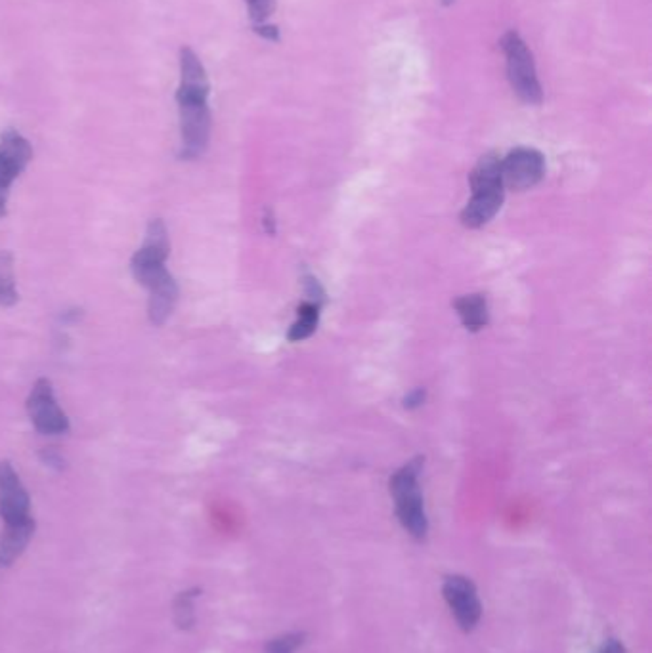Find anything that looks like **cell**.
<instances>
[{"mask_svg":"<svg viewBox=\"0 0 652 653\" xmlns=\"http://www.w3.org/2000/svg\"><path fill=\"white\" fill-rule=\"evenodd\" d=\"M33 533H35L33 518L4 526L3 537H0V563H3V566L14 563L23 554V550L28 548Z\"/></svg>","mask_w":652,"mask_h":653,"instance_id":"obj_12","label":"cell"},{"mask_svg":"<svg viewBox=\"0 0 652 653\" xmlns=\"http://www.w3.org/2000/svg\"><path fill=\"white\" fill-rule=\"evenodd\" d=\"M440 3H442L444 6H450V4H454V3H455V0H440Z\"/></svg>","mask_w":652,"mask_h":653,"instance_id":"obj_23","label":"cell"},{"mask_svg":"<svg viewBox=\"0 0 652 653\" xmlns=\"http://www.w3.org/2000/svg\"><path fill=\"white\" fill-rule=\"evenodd\" d=\"M33 157L31 144L18 131L0 134V218L6 214L10 187Z\"/></svg>","mask_w":652,"mask_h":653,"instance_id":"obj_6","label":"cell"},{"mask_svg":"<svg viewBox=\"0 0 652 653\" xmlns=\"http://www.w3.org/2000/svg\"><path fill=\"white\" fill-rule=\"evenodd\" d=\"M597 653H628V651H625V646L618 638H608L605 640L603 646L597 649Z\"/></svg>","mask_w":652,"mask_h":653,"instance_id":"obj_22","label":"cell"},{"mask_svg":"<svg viewBox=\"0 0 652 653\" xmlns=\"http://www.w3.org/2000/svg\"><path fill=\"white\" fill-rule=\"evenodd\" d=\"M169 251L171 243L167 227H165L161 220H151L148 226L144 245L136 251L131 262L133 275L140 285L148 289L169 274L167 267H165V262L169 259Z\"/></svg>","mask_w":652,"mask_h":653,"instance_id":"obj_4","label":"cell"},{"mask_svg":"<svg viewBox=\"0 0 652 653\" xmlns=\"http://www.w3.org/2000/svg\"><path fill=\"white\" fill-rule=\"evenodd\" d=\"M423 468V457H417L404 465L390 478V495L396 503V516L402 528L414 539L425 541L429 533V520L423 505V495L419 490V472Z\"/></svg>","mask_w":652,"mask_h":653,"instance_id":"obj_2","label":"cell"},{"mask_svg":"<svg viewBox=\"0 0 652 653\" xmlns=\"http://www.w3.org/2000/svg\"><path fill=\"white\" fill-rule=\"evenodd\" d=\"M253 31L261 35L266 41H279V31L276 25H268V23H261V25H253Z\"/></svg>","mask_w":652,"mask_h":653,"instance_id":"obj_20","label":"cell"},{"mask_svg":"<svg viewBox=\"0 0 652 653\" xmlns=\"http://www.w3.org/2000/svg\"><path fill=\"white\" fill-rule=\"evenodd\" d=\"M31 498L10 463H0V516L4 526L31 520Z\"/></svg>","mask_w":652,"mask_h":653,"instance_id":"obj_9","label":"cell"},{"mask_svg":"<svg viewBox=\"0 0 652 653\" xmlns=\"http://www.w3.org/2000/svg\"><path fill=\"white\" fill-rule=\"evenodd\" d=\"M28 413L33 426L46 435H60L69 430V418L61 411L52 382L48 378H38L28 398Z\"/></svg>","mask_w":652,"mask_h":653,"instance_id":"obj_7","label":"cell"},{"mask_svg":"<svg viewBox=\"0 0 652 653\" xmlns=\"http://www.w3.org/2000/svg\"><path fill=\"white\" fill-rule=\"evenodd\" d=\"M246 4L253 25L266 23V20L270 18L276 10V0H246Z\"/></svg>","mask_w":652,"mask_h":653,"instance_id":"obj_18","label":"cell"},{"mask_svg":"<svg viewBox=\"0 0 652 653\" xmlns=\"http://www.w3.org/2000/svg\"><path fill=\"white\" fill-rule=\"evenodd\" d=\"M306 642L304 633H287L268 640L264 651L266 653H295Z\"/></svg>","mask_w":652,"mask_h":653,"instance_id":"obj_17","label":"cell"},{"mask_svg":"<svg viewBox=\"0 0 652 653\" xmlns=\"http://www.w3.org/2000/svg\"><path fill=\"white\" fill-rule=\"evenodd\" d=\"M194 598V593H182V596L176 601V619L181 626H189L194 623V606H191Z\"/></svg>","mask_w":652,"mask_h":653,"instance_id":"obj_19","label":"cell"},{"mask_svg":"<svg viewBox=\"0 0 652 653\" xmlns=\"http://www.w3.org/2000/svg\"><path fill=\"white\" fill-rule=\"evenodd\" d=\"M442 596L455 623L463 633H472L482 619L479 588L465 575H447L442 583Z\"/></svg>","mask_w":652,"mask_h":653,"instance_id":"obj_5","label":"cell"},{"mask_svg":"<svg viewBox=\"0 0 652 653\" xmlns=\"http://www.w3.org/2000/svg\"><path fill=\"white\" fill-rule=\"evenodd\" d=\"M299 319L293 323L289 330V340L299 342L309 338L318 327V317H319V304L318 302H306L299 308Z\"/></svg>","mask_w":652,"mask_h":653,"instance_id":"obj_16","label":"cell"},{"mask_svg":"<svg viewBox=\"0 0 652 653\" xmlns=\"http://www.w3.org/2000/svg\"><path fill=\"white\" fill-rule=\"evenodd\" d=\"M502 50L507 58V76L515 94L524 101V104L530 106L542 104L543 100L542 84L538 81L535 63L527 43L522 41L519 33L509 31L502 38Z\"/></svg>","mask_w":652,"mask_h":653,"instance_id":"obj_3","label":"cell"},{"mask_svg":"<svg viewBox=\"0 0 652 653\" xmlns=\"http://www.w3.org/2000/svg\"><path fill=\"white\" fill-rule=\"evenodd\" d=\"M545 172V161L538 149L517 147L502 159L503 187L517 191L530 189L538 184Z\"/></svg>","mask_w":652,"mask_h":653,"instance_id":"obj_8","label":"cell"},{"mask_svg":"<svg viewBox=\"0 0 652 653\" xmlns=\"http://www.w3.org/2000/svg\"><path fill=\"white\" fill-rule=\"evenodd\" d=\"M454 308L457 310L459 317H462L463 325L472 332L488 325V304H486L482 294H467V297L457 299L454 302Z\"/></svg>","mask_w":652,"mask_h":653,"instance_id":"obj_13","label":"cell"},{"mask_svg":"<svg viewBox=\"0 0 652 653\" xmlns=\"http://www.w3.org/2000/svg\"><path fill=\"white\" fill-rule=\"evenodd\" d=\"M149 302L148 314L153 325H163L173 314L178 300V285L171 274L161 277L156 283L148 287Z\"/></svg>","mask_w":652,"mask_h":653,"instance_id":"obj_11","label":"cell"},{"mask_svg":"<svg viewBox=\"0 0 652 653\" xmlns=\"http://www.w3.org/2000/svg\"><path fill=\"white\" fill-rule=\"evenodd\" d=\"M503 195H505L503 186L472 191V199L462 211V224L469 229H477L488 224L497 214V211L502 209Z\"/></svg>","mask_w":652,"mask_h":653,"instance_id":"obj_10","label":"cell"},{"mask_svg":"<svg viewBox=\"0 0 652 653\" xmlns=\"http://www.w3.org/2000/svg\"><path fill=\"white\" fill-rule=\"evenodd\" d=\"M471 189H488V187H497L503 186L502 182V159L490 153V155H484L479 164L472 169L471 172Z\"/></svg>","mask_w":652,"mask_h":653,"instance_id":"obj_14","label":"cell"},{"mask_svg":"<svg viewBox=\"0 0 652 653\" xmlns=\"http://www.w3.org/2000/svg\"><path fill=\"white\" fill-rule=\"evenodd\" d=\"M18 302L14 259L8 251H0V306H14Z\"/></svg>","mask_w":652,"mask_h":653,"instance_id":"obj_15","label":"cell"},{"mask_svg":"<svg viewBox=\"0 0 652 653\" xmlns=\"http://www.w3.org/2000/svg\"><path fill=\"white\" fill-rule=\"evenodd\" d=\"M209 76L194 50H181V84L176 91L178 113H181L182 159H197L205 153L211 138L209 109Z\"/></svg>","mask_w":652,"mask_h":653,"instance_id":"obj_1","label":"cell"},{"mask_svg":"<svg viewBox=\"0 0 652 653\" xmlns=\"http://www.w3.org/2000/svg\"><path fill=\"white\" fill-rule=\"evenodd\" d=\"M423 402H425V390L423 388H415L414 392H410V394L406 395L404 407L406 409H415V407H419Z\"/></svg>","mask_w":652,"mask_h":653,"instance_id":"obj_21","label":"cell"}]
</instances>
